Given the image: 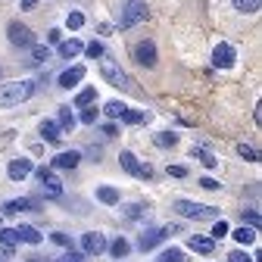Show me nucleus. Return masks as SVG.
<instances>
[{
	"instance_id": "20e7f679",
	"label": "nucleus",
	"mask_w": 262,
	"mask_h": 262,
	"mask_svg": "<svg viewBox=\"0 0 262 262\" xmlns=\"http://www.w3.org/2000/svg\"><path fill=\"white\" fill-rule=\"evenodd\" d=\"M147 16H150V10H147V0H125V10H122V19H119V25H122V28H131V25L144 22Z\"/></svg>"
},
{
	"instance_id": "37998d69",
	"label": "nucleus",
	"mask_w": 262,
	"mask_h": 262,
	"mask_svg": "<svg viewBox=\"0 0 262 262\" xmlns=\"http://www.w3.org/2000/svg\"><path fill=\"white\" fill-rule=\"evenodd\" d=\"M244 222H250V228H259V212L256 209H247L244 212Z\"/></svg>"
},
{
	"instance_id": "ddd939ff",
	"label": "nucleus",
	"mask_w": 262,
	"mask_h": 262,
	"mask_svg": "<svg viewBox=\"0 0 262 262\" xmlns=\"http://www.w3.org/2000/svg\"><path fill=\"white\" fill-rule=\"evenodd\" d=\"M166 234H172V228H150V231H144L141 234V241H138V247L147 253V250H153V247H159L162 244V237Z\"/></svg>"
},
{
	"instance_id": "0eeeda50",
	"label": "nucleus",
	"mask_w": 262,
	"mask_h": 262,
	"mask_svg": "<svg viewBox=\"0 0 262 262\" xmlns=\"http://www.w3.org/2000/svg\"><path fill=\"white\" fill-rule=\"evenodd\" d=\"M119 162H122V169H125L128 175H135V178H153V169L144 166V162H138V156L131 153V150H122Z\"/></svg>"
},
{
	"instance_id": "c756f323",
	"label": "nucleus",
	"mask_w": 262,
	"mask_h": 262,
	"mask_svg": "<svg viewBox=\"0 0 262 262\" xmlns=\"http://www.w3.org/2000/svg\"><path fill=\"white\" fill-rule=\"evenodd\" d=\"M156 262H184V250L169 247V250H162V253H159V259H156Z\"/></svg>"
},
{
	"instance_id": "e433bc0d",
	"label": "nucleus",
	"mask_w": 262,
	"mask_h": 262,
	"mask_svg": "<svg viewBox=\"0 0 262 262\" xmlns=\"http://www.w3.org/2000/svg\"><path fill=\"white\" fill-rule=\"evenodd\" d=\"M228 231H231V228H228V222H225V219H222V222H215V225H212V241H215V237H228Z\"/></svg>"
},
{
	"instance_id": "9d476101",
	"label": "nucleus",
	"mask_w": 262,
	"mask_h": 262,
	"mask_svg": "<svg viewBox=\"0 0 262 262\" xmlns=\"http://www.w3.org/2000/svg\"><path fill=\"white\" fill-rule=\"evenodd\" d=\"M38 181H41V187H44V193L50 196V200H59L62 196V181L53 175V169H38Z\"/></svg>"
},
{
	"instance_id": "c03bdc74",
	"label": "nucleus",
	"mask_w": 262,
	"mask_h": 262,
	"mask_svg": "<svg viewBox=\"0 0 262 262\" xmlns=\"http://www.w3.org/2000/svg\"><path fill=\"white\" fill-rule=\"evenodd\" d=\"M59 41H62V31L59 28H50L47 31V44H59Z\"/></svg>"
},
{
	"instance_id": "f257e3e1",
	"label": "nucleus",
	"mask_w": 262,
	"mask_h": 262,
	"mask_svg": "<svg viewBox=\"0 0 262 262\" xmlns=\"http://www.w3.org/2000/svg\"><path fill=\"white\" fill-rule=\"evenodd\" d=\"M31 94H35V81H7V84H0V106L13 110L25 103Z\"/></svg>"
},
{
	"instance_id": "c9c22d12",
	"label": "nucleus",
	"mask_w": 262,
	"mask_h": 262,
	"mask_svg": "<svg viewBox=\"0 0 262 262\" xmlns=\"http://www.w3.org/2000/svg\"><path fill=\"white\" fill-rule=\"evenodd\" d=\"M237 153H241L247 162H259V153H256V147H250V144H237Z\"/></svg>"
},
{
	"instance_id": "dca6fc26",
	"label": "nucleus",
	"mask_w": 262,
	"mask_h": 262,
	"mask_svg": "<svg viewBox=\"0 0 262 262\" xmlns=\"http://www.w3.org/2000/svg\"><path fill=\"white\" fill-rule=\"evenodd\" d=\"M59 135H62V131H59V125H56L53 119H44V122H41V138H44L47 144H59V141H62Z\"/></svg>"
},
{
	"instance_id": "49530a36",
	"label": "nucleus",
	"mask_w": 262,
	"mask_h": 262,
	"mask_svg": "<svg viewBox=\"0 0 262 262\" xmlns=\"http://www.w3.org/2000/svg\"><path fill=\"white\" fill-rule=\"evenodd\" d=\"M84 153H88L91 159H100V156H103V147H88ZM84 153H81V156H84Z\"/></svg>"
},
{
	"instance_id": "1a4fd4ad",
	"label": "nucleus",
	"mask_w": 262,
	"mask_h": 262,
	"mask_svg": "<svg viewBox=\"0 0 262 262\" xmlns=\"http://www.w3.org/2000/svg\"><path fill=\"white\" fill-rule=\"evenodd\" d=\"M234 62H237V53H234V47L228 44V41H222V44L212 47V66H215V69H231Z\"/></svg>"
},
{
	"instance_id": "f3484780",
	"label": "nucleus",
	"mask_w": 262,
	"mask_h": 262,
	"mask_svg": "<svg viewBox=\"0 0 262 262\" xmlns=\"http://www.w3.org/2000/svg\"><path fill=\"white\" fill-rule=\"evenodd\" d=\"M187 247H190L193 253H200V256H209V253L215 250V241H212V237H200V234H196V237H190V241H187Z\"/></svg>"
},
{
	"instance_id": "de8ad7c7",
	"label": "nucleus",
	"mask_w": 262,
	"mask_h": 262,
	"mask_svg": "<svg viewBox=\"0 0 262 262\" xmlns=\"http://www.w3.org/2000/svg\"><path fill=\"white\" fill-rule=\"evenodd\" d=\"M35 4H38V0H19V7H22V10H31Z\"/></svg>"
},
{
	"instance_id": "6ab92c4d",
	"label": "nucleus",
	"mask_w": 262,
	"mask_h": 262,
	"mask_svg": "<svg viewBox=\"0 0 262 262\" xmlns=\"http://www.w3.org/2000/svg\"><path fill=\"white\" fill-rule=\"evenodd\" d=\"M97 200H100L103 206H116L119 203V190L113 184H100V187H97Z\"/></svg>"
},
{
	"instance_id": "a19ab883",
	"label": "nucleus",
	"mask_w": 262,
	"mask_h": 262,
	"mask_svg": "<svg viewBox=\"0 0 262 262\" xmlns=\"http://www.w3.org/2000/svg\"><path fill=\"white\" fill-rule=\"evenodd\" d=\"M56 262H84V253H75V250H69L62 259H56Z\"/></svg>"
},
{
	"instance_id": "c85d7f7f",
	"label": "nucleus",
	"mask_w": 262,
	"mask_h": 262,
	"mask_svg": "<svg viewBox=\"0 0 262 262\" xmlns=\"http://www.w3.org/2000/svg\"><path fill=\"white\" fill-rule=\"evenodd\" d=\"M28 50H31V59H35V66H41V62L50 59V47H47V44H35V47H28Z\"/></svg>"
},
{
	"instance_id": "473e14b6",
	"label": "nucleus",
	"mask_w": 262,
	"mask_h": 262,
	"mask_svg": "<svg viewBox=\"0 0 262 262\" xmlns=\"http://www.w3.org/2000/svg\"><path fill=\"white\" fill-rule=\"evenodd\" d=\"M231 237H234L237 244H253V241H256V228H237Z\"/></svg>"
},
{
	"instance_id": "aec40b11",
	"label": "nucleus",
	"mask_w": 262,
	"mask_h": 262,
	"mask_svg": "<svg viewBox=\"0 0 262 262\" xmlns=\"http://www.w3.org/2000/svg\"><path fill=\"white\" fill-rule=\"evenodd\" d=\"M81 50H84V44H81L78 38H72V41H62V44H59V56H62V59H75Z\"/></svg>"
},
{
	"instance_id": "79ce46f5",
	"label": "nucleus",
	"mask_w": 262,
	"mask_h": 262,
	"mask_svg": "<svg viewBox=\"0 0 262 262\" xmlns=\"http://www.w3.org/2000/svg\"><path fill=\"white\" fill-rule=\"evenodd\" d=\"M200 187H203V190H222V184H219L215 178H200Z\"/></svg>"
},
{
	"instance_id": "cd10ccee",
	"label": "nucleus",
	"mask_w": 262,
	"mask_h": 262,
	"mask_svg": "<svg viewBox=\"0 0 262 262\" xmlns=\"http://www.w3.org/2000/svg\"><path fill=\"white\" fill-rule=\"evenodd\" d=\"M0 244H4L7 250H13L19 244V231L16 228H0Z\"/></svg>"
},
{
	"instance_id": "bb28decb",
	"label": "nucleus",
	"mask_w": 262,
	"mask_h": 262,
	"mask_svg": "<svg viewBox=\"0 0 262 262\" xmlns=\"http://www.w3.org/2000/svg\"><path fill=\"white\" fill-rule=\"evenodd\" d=\"M94 100H97V88H84V91H78V97H75V106L84 110V106H91Z\"/></svg>"
},
{
	"instance_id": "412c9836",
	"label": "nucleus",
	"mask_w": 262,
	"mask_h": 262,
	"mask_svg": "<svg viewBox=\"0 0 262 262\" xmlns=\"http://www.w3.org/2000/svg\"><path fill=\"white\" fill-rule=\"evenodd\" d=\"M190 156H193V159H200V166H206V169H215V166H219V159H215L206 147H193Z\"/></svg>"
},
{
	"instance_id": "a878e982",
	"label": "nucleus",
	"mask_w": 262,
	"mask_h": 262,
	"mask_svg": "<svg viewBox=\"0 0 262 262\" xmlns=\"http://www.w3.org/2000/svg\"><path fill=\"white\" fill-rule=\"evenodd\" d=\"M75 122H78V119L72 116V110H69V106H59V122H56V125H59V131H72V128H75Z\"/></svg>"
},
{
	"instance_id": "58836bf2",
	"label": "nucleus",
	"mask_w": 262,
	"mask_h": 262,
	"mask_svg": "<svg viewBox=\"0 0 262 262\" xmlns=\"http://www.w3.org/2000/svg\"><path fill=\"white\" fill-rule=\"evenodd\" d=\"M78 119H81V122H84V125H94V122H97V110H94V106H84V110H81V116H78Z\"/></svg>"
},
{
	"instance_id": "4468645a",
	"label": "nucleus",
	"mask_w": 262,
	"mask_h": 262,
	"mask_svg": "<svg viewBox=\"0 0 262 262\" xmlns=\"http://www.w3.org/2000/svg\"><path fill=\"white\" fill-rule=\"evenodd\" d=\"M41 209V203L38 200H28V196H22V200H7L4 203V215H10V212H38Z\"/></svg>"
},
{
	"instance_id": "5701e85b",
	"label": "nucleus",
	"mask_w": 262,
	"mask_h": 262,
	"mask_svg": "<svg viewBox=\"0 0 262 262\" xmlns=\"http://www.w3.org/2000/svg\"><path fill=\"white\" fill-rule=\"evenodd\" d=\"M153 144L159 150H169V147L178 144V135H175V131H159V135H153Z\"/></svg>"
},
{
	"instance_id": "a18cd8bd",
	"label": "nucleus",
	"mask_w": 262,
	"mask_h": 262,
	"mask_svg": "<svg viewBox=\"0 0 262 262\" xmlns=\"http://www.w3.org/2000/svg\"><path fill=\"white\" fill-rule=\"evenodd\" d=\"M166 172H169L172 178H184V175H187V169H184V166H169Z\"/></svg>"
},
{
	"instance_id": "2f4dec72",
	"label": "nucleus",
	"mask_w": 262,
	"mask_h": 262,
	"mask_svg": "<svg viewBox=\"0 0 262 262\" xmlns=\"http://www.w3.org/2000/svg\"><path fill=\"white\" fill-rule=\"evenodd\" d=\"M122 212H125L128 222H138L144 215V203H128V206H122Z\"/></svg>"
},
{
	"instance_id": "f8f14e48",
	"label": "nucleus",
	"mask_w": 262,
	"mask_h": 262,
	"mask_svg": "<svg viewBox=\"0 0 262 262\" xmlns=\"http://www.w3.org/2000/svg\"><path fill=\"white\" fill-rule=\"evenodd\" d=\"M84 72H88L84 66H81V62H75V66H69V69H66V72H59V78H56V81H59V88L72 91V88H75V84H78V81L84 78Z\"/></svg>"
},
{
	"instance_id": "6e6552de",
	"label": "nucleus",
	"mask_w": 262,
	"mask_h": 262,
	"mask_svg": "<svg viewBox=\"0 0 262 262\" xmlns=\"http://www.w3.org/2000/svg\"><path fill=\"white\" fill-rule=\"evenodd\" d=\"M106 247H110V241H106V234H100V231L81 234V253H84V256H100V253H106Z\"/></svg>"
},
{
	"instance_id": "7c9ffc66",
	"label": "nucleus",
	"mask_w": 262,
	"mask_h": 262,
	"mask_svg": "<svg viewBox=\"0 0 262 262\" xmlns=\"http://www.w3.org/2000/svg\"><path fill=\"white\" fill-rule=\"evenodd\" d=\"M125 110H128V106H125L122 100H110V103H103V113H106L110 119H122Z\"/></svg>"
},
{
	"instance_id": "9b49d317",
	"label": "nucleus",
	"mask_w": 262,
	"mask_h": 262,
	"mask_svg": "<svg viewBox=\"0 0 262 262\" xmlns=\"http://www.w3.org/2000/svg\"><path fill=\"white\" fill-rule=\"evenodd\" d=\"M31 172H35V162H31V159H13L10 162V166H7V175H10V181H25Z\"/></svg>"
},
{
	"instance_id": "7ed1b4c3",
	"label": "nucleus",
	"mask_w": 262,
	"mask_h": 262,
	"mask_svg": "<svg viewBox=\"0 0 262 262\" xmlns=\"http://www.w3.org/2000/svg\"><path fill=\"white\" fill-rule=\"evenodd\" d=\"M178 215H184V219H215L219 215V209L215 206H206V203H193V200H175V206H172Z\"/></svg>"
},
{
	"instance_id": "ea45409f",
	"label": "nucleus",
	"mask_w": 262,
	"mask_h": 262,
	"mask_svg": "<svg viewBox=\"0 0 262 262\" xmlns=\"http://www.w3.org/2000/svg\"><path fill=\"white\" fill-rule=\"evenodd\" d=\"M228 262H253L244 250H234V253H228Z\"/></svg>"
},
{
	"instance_id": "72a5a7b5",
	"label": "nucleus",
	"mask_w": 262,
	"mask_h": 262,
	"mask_svg": "<svg viewBox=\"0 0 262 262\" xmlns=\"http://www.w3.org/2000/svg\"><path fill=\"white\" fill-rule=\"evenodd\" d=\"M84 25V13H78V10H72L69 16H66V28H69V31H78Z\"/></svg>"
},
{
	"instance_id": "4be33fe9",
	"label": "nucleus",
	"mask_w": 262,
	"mask_h": 262,
	"mask_svg": "<svg viewBox=\"0 0 262 262\" xmlns=\"http://www.w3.org/2000/svg\"><path fill=\"white\" fill-rule=\"evenodd\" d=\"M106 250H110V256H113V259H125V256L131 253V244H128L125 237H116V241H113Z\"/></svg>"
},
{
	"instance_id": "39448f33",
	"label": "nucleus",
	"mask_w": 262,
	"mask_h": 262,
	"mask_svg": "<svg viewBox=\"0 0 262 262\" xmlns=\"http://www.w3.org/2000/svg\"><path fill=\"white\" fill-rule=\"evenodd\" d=\"M131 56H135V62H138V66H144V69H153V66L159 62L156 44H153L150 38H144V41H138L135 47H131Z\"/></svg>"
},
{
	"instance_id": "423d86ee",
	"label": "nucleus",
	"mask_w": 262,
	"mask_h": 262,
	"mask_svg": "<svg viewBox=\"0 0 262 262\" xmlns=\"http://www.w3.org/2000/svg\"><path fill=\"white\" fill-rule=\"evenodd\" d=\"M7 38L13 47H35V31H31L28 25H22L19 19H13L7 25Z\"/></svg>"
},
{
	"instance_id": "a211bd4d",
	"label": "nucleus",
	"mask_w": 262,
	"mask_h": 262,
	"mask_svg": "<svg viewBox=\"0 0 262 262\" xmlns=\"http://www.w3.org/2000/svg\"><path fill=\"white\" fill-rule=\"evenodd\" d=\"M16 231H19V241H22V244H31V247L41 244V231H38L35 225H19Z\"/></svg>"
},
{
	"instance_id": "2eb2a0df",
	"label": "nucleus",
	"mask_w": 262,
	"mask_h": 262,
	"mask_svg": "<svg viewBox=\"0 0 262 262\" xmlns=\"http://www.w3.org/2000/svg\"><path fill=\"white\" fill-rule=\"evenodd\" d=\"M81 162V150H62L53 156V169H75Z\"/></svg>"
},
{
	"instance_id": "f03ea898",
	"label": "nucleus",
	"mask_w": 262,
	"mask_h": 262,
	"mask_svg": "<svg viewBox=\"0 0 262 262\" xmlns=\"http://www.w3.org/2000/svg\"><path fill=\"white\" fill-rule=\"evenodd\" d=\"M100 72H103V81L113 84V88H119V91H128V94H135V91H138V81L131 78L119 62H103V66H100Z\"/></svg>"
},
{
	"instance_id": "4c0bfd02",
	"label": "nucleus",
	"mask_w": 262,
	"mask_h": 262,
	"mask_svg": "<svg viewBox=\"0 0 262 262\" xmlns=\"http://www.w3.org/2000/svg\"><path fill=\"white\" fill-rule=\"evenodd\" d=\"M50 241H53V244H59V247H72V237L66 234V231H53V234H50Z\"/></svg>"
},
{
	"instance_id": "b1692460",
	"label": "nucleus",
	"mask_w": 262,
	"mask_h": 262,
	"mask_svg": "<svg viewBox=\"0 0 262 262\" xmlns=\"http://www.w3.org/2000/svg\"><path fill=\"white\" fill-rule=\"evenodd\" d=\"M122 122H128V125H144V122H150V113H144V110H125L122 113Z\"/></svg>"
},
{
	"instance_id": "f704fd0d",
	"label": "nucleus",
	"mask_w": 262,
	"mask_h": 262,
	"mask_svg": "<svg viewBox=\"0 0 262 262\" xmlns=\"http://www.w3.org/2000/svg\"><path fill=\"white\" fill-rule=\"evenodd\" d=\"M84 53H88L91 59H103V53H106V50H103V44H100V41H91V44L84 47Z\"/></svg>"
},
{
	"instance_id": "393cba45",
	"label": "nucleus",
	"mask_w": 262,
	"mask_h": 262,
	"mask_svg": "<svg viewBox=\"0 0 262 262\" xmlns=\"http://www.w3.org/2000/svg\"><path fill=\"white\" fill-rule=\"evenodd\" d=\"M231 4H234V10H237V13H244V16H253V13H259L262 0H231Z\"/></svg>"
}]
</instances>
